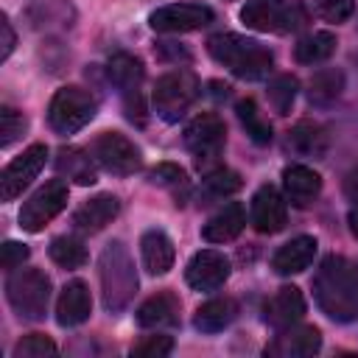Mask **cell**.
I'll use <instances>...</instances> for the list:
<instances>
[{
    "label": "cell",
    "instance_id": "ffe728a7",
    "mask_svg": "<svg viewBox=\"0 0 358 358\" xmlns=\"http://www.w3.org/2000/svg\"><path fill=\"white\" fill-rule=\"evenodd\" d=\"M282 187H285V199L294 207H308L322 193V176L313 168L291 165L282 171Z\"/></svg>",
    "mask_w": 358,
    "mask_h": 358
},
{
    "label": "cell",
    "instance_id": "3957f363",
    "mask_svg": "<svg viewBox=\"0 0 358 358\" xmlns=\"http://www.w3.org/2000/svg\"><path fill=\"white\" fill-rule=\"evenodd\" d=\"M98 277H101V294H103L106 310H112V313L123 310L137 291V274H134L131 255L120 241H112L101 252Z\"/></svg>",
    "mask_w": 358,
    "mask_h": 358
},
{
    "label": "cell",
    "instance_id": "ac0fdd59",
    "mask_svg": "<svg viewBox=\"0 0 358 358\" xmlns=\"http://www.w3.org/2000/svg\"><path fill=\"white\" fill-rule=\"evenodd\" d=\"M316 257V238L310 235H299V238H291L288 243H282L274 257H271V268L282 277L288 274H299L305 271Z\"/></svg>",
    "mask_w": 358,
    "mask_h": 358
},
{
    "label": "cell",
    "instance_id": "4dcf8cb0",
    "mask_svg": "<svg viewBox=\"0 0 358 358\" xmlns=\"http://www.w3.org/2000/svg\"><path fill=\"white\" fill-rule=\"evenodd\" d=\"M50 260L62 268H81L87 263V246L73 235H59L50 241Z\"/></svg>",
    "mask_w": 358,
    "mask_h": 358
},
{
    "label": "cell",
    "instance_id": "b9f144b4",
    "mask_svg": "<svg viewBox=\"0 0 358 358\" xmlns=\"http://www.w3.org/2000/svg\"><path fill=\"white\" fill-rule=\"evenodd\" d=\"M347 221H350V232H352V235H355V241H358V201L352 204V210H350Z\"/></svg>",
    "mask_w": 358,
    "mask_h": 358
},
{
    "label": "cell",
    "instance_id": "5b68a950",
    "mask_svg": "<svg viewBox=\"0 0 358 358\" xmlns=\"http://www.w3.org/2000/svg\"><path fill=\"white\" fill-rule=\"evenodd\" d=\"M6 296H8V305L17 310L20 319L39 322L48 310L50 280L39 268H20L6 280Z\"/></svg>",
    "mask_w": 358,
    "mask_h": 358
},
{
    "label": "cell",
    "instance_id": "484cf974",
    "mask_svg": "<svg viewBox=\"0 0 358 358\" xmlns=\"http://www.w3.org/2000/svg\"><path fill=\"white\" fill-rule=\"evenodd\" d=\"M288 148L299 157H322L327 151V134L313 120H299L288 131Z\"/></svg>",
    "mask_w": 358,
    "mask_h": 358
},
{
    "label": "cell",
    "instance_id": "7a4b0ae2",
    "mask_svg": "<svg viewBox=\"0 0 358 358\" xmlns=\"http://www.w3.org/2000/svg\"><path fill=\"white\" fill-rule=\"evenodd\" d=\"M207 50L210 56L224 64L232 76L243 78V81H260L271 73L274 56L266 45H260L257 39L241 36V34H215L207 39Z\"/></svg>",
    "mask_w": 358,
    "mask_h": 358
},
{
    "label": "cell",
    "instance_id": "836d02e7",
    "mask_svg": "<svg viewBox=\"0 0 358 358\" xmlns=\"http://www.w3.org/2000/svg\"><path fill=\"white\" fill-rule=\"evenodd\" d=\"M241 176L235 173V171H229V168H213V171H207V176H204V187H207V193L210 196H218V199H224V196H232L235 190H241Z\"/></svg>",
    "mask_w": 358,
    "mask_h": 358
},
{
    "label": "cell",
    "instance_id": "9a60e30c",
    "mask_svg": "<svg viewBox=\"0 0 358 358\" xmlns=\"http://www.w3.org/2000/svg\"><path fill=\"white\" fill-rule=\"evenodd\" d=\"M322 347V333L313 324H299V327H285L280 336L266 347L268 355H282V358H305L319 352Z\"/></svg>",
    "mask_w": 358,
    "mask_h": 358
},
{
    "label": "cell",
    "instance_id": "ab89813d",
    "mask_svg": "<svg viewBox=\"0 0 358 358\" xmlns=\"http://www.w3.org/2000/svg\"><path fill=\"white\" fill-rule=\"evenodd\" d=\"M0 34H3L0 59H8V56H11V50H14V31H11V22H8V17H6V14L0 17Z\"/></svg>",
    "mask_w": 358,
    "mask_h": 358
},
{
    "label": "cell",
    "instance_id": "cb8c5ba5",
    "mask_svg": "<svg viewBox=\"0 0 358 358\" xmlns=\"http://www.w3.org/2000/svg\"><path fill=\"white\" fill-rule=\"evenodd\" d=\"M235 313H238L235 299H229V296H215V299H207L204 305L196 308V313H193V327L201 330V333H218V330L229 327V322L235 319Z\"/></svg>",
    "mask_w": 358,
    "mask_h": 358
},
{
    "label": "cell",
    "instance_id": "74e56055",
    "mask_svg": "<svg viewBox=\"0 0 358 358\" xmlns=\"http://www.w3.org/2000/svg\"><path fill=\"white\" fill-rule=\"evenodd\" d=\"M173 350V338L171 336H145L140 344H134V355H148V358H162Z\"/></svg>",
    "mask_w": 358,
    "mask_h": 358
},
{
    "label": "cell",
    "instance_id": "e575fe53",
    "mask_svg": "<svg viewBox=\"0 0 358 358\" xmlns=\"http://www.w3.org/2000/svg\"><path fill=\"white\" fill-rule=\"evenodd\" d=\"M151 182H154V185H162V187H168V190H173L176 204H182L179 190L187 193V176H185V171H182L179 165H171V162L157 165V168L151 171Z\"/></svg>",
    "mask_w": 358,
    "mask_h": 358
},
{
    "label": "cell",
    "instance_id": "f1b7e54d",
    "mask_svg": "<svg viewBox=\"0 0 358 358\" xmlns=\"http://www.w3.org/2000/svg\"><path fill=\"white\" fill-rule=\"evenodd\" d=\"M235 112H238V120L246 129V134H249L252 143H257V145H268L271 143V123L260 115V109H257V103L252 98L238 101Z\"/></svg>",
    "mask_w": 358,
    "mask_h": 358
},
{
    "label": "cell",
    "instance_id": "8fae6325",
    "mask_svg": "<svg viewBox=\"0 0 358 358\" xmlns=\"http://www.w3.org/2000/svg\"><path fill=\"white\" fill-rule=\"evenodd\" d=\"M67 204V185L62 179L45 182L20 210V227L25 232H39L48 221H53Z\"/></svg>",
    "mask_w": 358,
    "mask_h": 358
},
{
    "label": "cell",
    "instance_id": "5bb4252c",
    "mask_svg": "<svg viewBox=\"0 0 358 358\" xmlns=\"http://www.w3.org/2000/svg\"><path fill=\"white\" fill-rule=\"evenodd\" d=\"M249 218L255 224L257 232H280L285 227V199L280 196L277 187L263 185L255 196H252V210Z\"/></svg>",
    "mask_w": 358,
    "mask_h": 358
},
{
    "label": "cell",
    "instance_id": "d6a6232c",
    "mask_svg": "<svg viewBox=\"0 0 358 358\" xmlns=\"http://www.w3.org/2000/svg\"><path fill=\"white\" fill-rule=\"evenodd\" d=\"M25 129H28V117L20 109H14V106L0 109V145L3 148L14 145L25 134Z\"/></svg>",
    "mask_w": 358,
    "mask_h": 358
},
{
    "label": "cell",
    "instance_id": "4fadbf2b",
    "mask_svg": "<svg viewBox=\"0 0 358 358\" xmlns=\"http://www.w3.org/2000/svg\"><path fill=\"white\" fill-rule=\"evenodd\" d=\"M227 277H229V260L224 252H215V249L196 252L185 268V280L196 291H215L227 282Z\"/></svg>",
    "mask_w": 358,
    "mask_h": 358
},
{
    "label": "cell",
    "instance_id": "44dd1931",
    "mask_svg": "<svg viewBox=\"0 0 358 358\" xmlns=\"http://www.w3.org/2000/svg\"><path fill=\"white\" fill-rule=\"evenodd\" d=\"M140 252H143V266L148 274H168L173 268V241L162 229H148L140 238Z\"/></svg>",
    "mask_w": 358,
    "mask_h": 358
},
{
    "label": "cell",
    "instance_id": "30bf717a",
    "mask_svg": "<svg viewBox=\"0 0 358 358\" xmlns=\"http://www.w3.org/2000/svg\"><path fill=\"white\" fill-rule=\"evenodd\" d=\"M45 159H48L45 143H31L20 157H14L0 173V199L14 201L36 179V173L45 168Z\"/></svg>",
    "mask_w": 358,
    "mask_h": 358
},
{
    "label": "cell",
    "instance_id": "d590c367",
    "mask_svg": "<svg viewBox=\"0 0 358 358\" xmlns=\"http://www.w3.org/2000/svg\"><path fill=\"white\" fill-rule=\"evenodd\" d=\"M53 352H56V344L42 333H28L14 344V358H42Z\"/></svg>",
    "mask_w": 358,
    "mask_h": 358
},
{
    "label": "cell",
    "instance_id": "f546056e",
    "mask_svg": "<svg viewBox=\"0 0 358 358\" xmlns=\"http://www.w3.org/2000/svg\"><path fill=\"white\" fill-rule=\"evenodd\" d=\"M341 90H344V76H341V70L330 67V70H319V73L310 78L308 98H310V103H316V106H327V103H333V101L341 95Z\"/></svg>",
    "mask_w": 358,
    "mask_h": 358
},
{
    "label": "cell",
    "instance_id": "9c48e42d",
    "mask_svg": "<svg viewBox=\"0 0 358 358\" xmlns=\"http://www.w3.org/2000/svg\"><path fill=\"white\" fill-rule=\"evenodd\" d=\"M90 154L92 159L106 171V173H115V176H129L134 171H140L143 165V157H140V148L123 137L120 131H103L92 140L90 145Z\"/></svg>",
    "mask_w": 358,
    "mask_h": 358
},
{
    "label": "cell",
    "instance_id": "277c9868",
    "mask_svg": "<svg viewBox=\"0 0 358 358\" xmlns=\"http://www.w3.org/2000/svg\"><path fill=\"white\" fill-rule=\"evenodd\" d=\"M241 20L260 34H296L308 25V8L302 0H249L241 8Z\"/></svg>",
    "mask_w": 358,
    "mask_h": 358
},
{
    "label": "cell",
    "instance_id": "7402d4cb",
    "mask_svg": "<svg viewBox=\"0 0 358 358\" xmlns=\"http://www.w3.org/2000/svg\"><path fill=\"white\" fill-rule=\"evenodd\" d=\"M243 224H246L243 207H241L238 201H229V204H224V207L204 224L201 235H204V241H210V243H227V241H232V238L241 235Z\"/></svg>",
    "mask_w": 358,
    "mask_h": 358
},
{
    "label": "cell",
    "instance_id": "60d3db41",
    "mask_svg": "<svg viewBox=\"0 0 358 358\" xmlns=\"http://www.w3.org/2000/svg\"><path fill=\"white\" fill-rule=\"evenodd\" d=\"M344 193H347L352 201H358V171L347 173V179H344Z\"/></svg>",
    "mask_w": 358,
    "mask_h": 358
},
{
    "label": "cell",
    "instance_id": "8d00e7d4",
    "mask_svg": "<svg viewBox=\"0 0 358 358\" xmlns=\"http://www.w3.org/2000/svg\"><path fill=\"white\" fill-rule=\"evenodd\" d=\"M313 6H316V14L327 22H344L355 8L352 0H313Z\"/></svg>",
    "mask_w": 358,
    "mask_h": 358
},
{
    "label": "cell",
    "instance_id": "8992f818",
    "mask_svg": "<svg viewBox=\"0 0 358 358\" xmlns=\"http://www.w3.org/2000/svg\"><path fill=\"white\" fill-rule=\"evenodd\" d=\"M98 112V101L90 90L81 87H62L48 106V123L56 134H76L84 129Z\"/></svg>",
    "mask_w": 358,
    "mask_h": 358
},
{
    "label": "cell",
    "instance_id": "4316f807",
    "mask_svg": "<svg viewBox=\"0 0 358 358\" xmlns=\"http://www.w3.org/2000/svg\"><path fill=\"white\" fill-rule=\"evenodd\" d=\"M56 171H59L62 176L78 182V185H92V182H95L92 157H90L87 151H81V148H73V145H67V148H62V151L56 154Z\"/></svg>",
    "mask_w": 358,
    "mask_h": 358
},
{
    "label": "cell",
    "instance_id": "83f0119b",
    "mask_svg": "<svg viewBox=\"0 0 358 358\" xmlns=\"http://www.w3.org/2000/svg\"><path fill=\"white\" fill-rule=\"evenodd\" d=\"M336 50V36L330 31H313L308 36H302L294 48V59L299 64H319L324 59H330Z\"/></svg>",
    "mask_w": 358,
    "mask_h": 358
},
{
    "label": "cell",
    "instance_id": "1f68e13d",
    "mask_svg": "<svg viewBox=\"0 0 358 358\" xmlns=\"http://www.w3.org/2000/svg\"><path fill=\"white\" fill-rule=\"evenodd\" d=\"M296 90H299V81L294 76H288V73L285 76H274L268 81L266 95H268V103L274 106L277 115H288L291 112V103L296 98Z\"/></svg>",
    "mask_w": 358,
    "mask_h": 358
},
{
    "label": "cell",
    "instance_id": "52a82bcc",
    "mask_svg": "<svg viewBox=\"0 0 358 358\" xmlns=\"http://www.w3.org/2000/svg\"><path fill=\"white\" fill-rule=\"evenodd\" d=\"M199 78L190 70H171L157 78L154 87V109L162 120L176 123L199 98Z\"/></svg>",
    "mask_w": 358,
    "mask_h": 358
},
{
    "label": "cell",
    "instance_id": "d4e9b609",
    "mask_svg": "<svg viewBox=\"0 0 358 358\" xmlns=\"http://www.w3.org/2000/svg\"><path fill=\"white\" fill-rule=\"evenodd\" d=\"M106 76H109V81L126 95V92H131V90H140V84H143V78H145V67H143V62H140L137 56H131V53H115V56L109 59V64H106Z\"/></svg>",
    "mask_w": 358,
    "mask_h": 358
},
{
    "label": "cell",
    "instance_id": "ba28073f",
    "mask_svg": "<svg viewBox=\"0 0 358 358\" xmlns=\"http://www.w3.org/2000/svg\"><path fill=\"white\" fill-rule=\"evenodd\" d=\"M227 143V126L215 112H201L185 126V145L196 157L199 168H207L218 159Z\"/></svg>",
    "mask_w": 358,
    "mask_h": 358
},
{
    "label": "cell",
    "instance_id": "e0dca14e",
    "mask_svg": "<svg viewBox=\"0 0 358 358\" xmlns=\"http://www.w3.org/2000/svg\"><path fill=\"white\" fill-rule=\"evenodd\" d=\"M120 213V201L112 193H98L90 201H84L76 213H73V227L78 232H101L109 221H115V215Z\"/></svg>",
    "mask_w": 358,
    "mask_h": 358
},
{
    "label": "cell",
    "instance_id": "603a6c76",
    "mask_svg": "<svg viewBox=\"0 0 358 358\" xmlns=\"http://www.w3.org/2000/svg\"><path fill=\"white\" fill-rule=\"evenodd\" d=\"M179 322V299L168 291L148 296L137 308V324L140 327H171Z\"/></svg>",
    "mask_w": 358,
    "mask_h": 358
},
{
    "label": "cell",
    "instance_id": "2e32d148",
    "mask_svg": "<svg viewBox=\"0 0 358 358\" xmlns=\"http://www.w3.org/2000/svg\"><path fill=\"white\" fill-rule=\"evenodd\" d=\"M305 313V296L296 285H282L263 308V319L274 327V330H285L291 324H296Z\"/></svg>",
    "mask_w": 358,
    "mask_h": 358
},
{
    "label": "cell",
    "instance_id": "f35d334b",
    "mask_svg": "<svg viewBox=\"0 0 358 358\" xmlns=\"http://www.w3.org/2000/svg\"><path fill=\"white\" fill-rule=\"evenodd\" d=\"M28 246L25 243H17V241H6L3 246H0V266L3 268H20L25 260H28Z\"/></svg>",
    "mask_w": 358,
    "mask_h": 358
},
{
    "label": "cell",
    "instance_id": "6da1fadb",
    "mask_svg": "<svg viewBox=\"0 0 358 358\" xmlns=\"http://www.w3.org/2000/svg\"><path fill=\"white\" fill-rule=\"evenodd\" d=\"M313 296L322 313L336 322H355L358 319V263L330 255L322 260L313 277Z\"/></svg>",
    "mask_w": 358,
    "mask_h": 358
},
{
    "label": "cell",
    "instance_id": "7c38bea8",
    "mask_svg": "<svg viewBox=\"0 0 358 358\" xmlns=\"http://www.w3.org/2000/svg\"><path fill=\"white\" fill-rule=\"evenodd\" d=\"M213 17L215 14H213L210 6H201V3H171V6L157 8L148 17V22L159 34H187V31H199V28L210 25Z\"/></svg>",
    "mask_w": 358,
    "mask_h": 358
},
{
    "label": "cell",
    "instance_id": "d6986e66",
    "mask_svg": "<svg viewBox=\"0 0 358 358\" xmlns=\"http://www.w3.org/2000/svg\"><path fill=\"white\" fill-rule=\"evenodd\" d=\"M92 310V299H90V288L81 280H73L62 288L59 302H56V322L62 327H73L90 319Z\"/></svg>",
    "mask_w": 358,
    "mask_h": 358
}]
</instances>
